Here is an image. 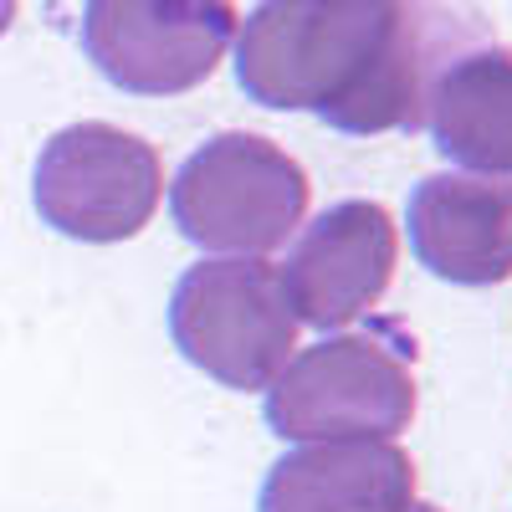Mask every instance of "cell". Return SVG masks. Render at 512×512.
I'll return each instance as SVG.
<instances>
[{
    "label": "cell",
    "mask_w": 512,
    "mask_h": 512,
    "mask_svg": "<svg viewBox=\"0 0 512 512\" xmlns=\"http://www.w3.org/2000/svg\"><path fill=\"white\" fill-rule=\"evenodd\" d=\"M11 21H16V0H0V36L11 31Z\"/></svg>",
    "instance_id": "8fae6325"
},
{
    "label": "cell",
    "mask_w": 512,
    "mask_h": 512,
    "mask_svg": "<svg viewBox=\"0 0 512 512\" xmlns=\"http://www.w3.org/2000/svg\"><path fill=\"white\" fill-rule=\"evenodd\" d=\"M425 128L446 159L477 175H512V52L497 41L461 52L436 82Z\"/></svg>",
    "instance_id": "30bf717a"
},
{
    "label": "cell",
    "mask_w": 512,
    "mask_h": 512,
    "mask_svg": "<svg viewBox=\"0 0 512 512\" xmlns=\"http://www.w3.org/2000/svg\"><path fill=\"white\" fill-rule=\"evenodd\" d=\"M231 41V0H88L82 11V52L113 88L139 98L200 88Z\"/></svg>",
    "instance_id": "8992f818"
},
{
    "label": "cell",
    "mask_w": 512,
    "mask_h": 512,
    "mask_svg": "<svg viewBox=\"0 0 512 512\" xmlns=\"http://www.w3.org/2000/svg\"><path fill=\"white\" fill-rule=\"evenodd\" d=\"M410 246L425 272L461 287L512 277V180L431 175L410 195Z\"/></svg>",
    "instance_id": "ba28073f"
},
{
    "label": "cell",
    "mask_w": 512,
    "mask_h": 512,
    "mask_svg": "<svg viewBox=\"0 0 512 512\" xmlns=\"http://www.w3.org/2000/svg\"><path fill=\"white\" fill-rule=\"evenodd\" d=\"M415 349L395 328L338 333L292 354L267 384L282 441H390L415 415Z\"/></svg>",
    "instance_id": "7a4b0ae2"
},
{
    "label": "cell",
    "mask_w": 512,
    "mask_h": 512,
    "mask_svg": "<svg viewBox=\"0 0 512 512\" xmlns=\"http://www.w3.org/2000/svg\"><path fill=\"white\" fill-rule=\"evenodd\" d=\"M395 221L374 200H344L297 236L292 256L277 267L297 323L344 328L369 313L395 277Z\"/></svg>",
    "instance_id": "52a82bcc"
},
{
    "label": "cell",
    "mask_w": 512,
    "mask_h": 512,
    "mask_svg": "<svg viewBox=\"0 0 512 512\" xmlns=\"http://www.w3.org/2000/svg\"><path fill=\"white\" fill-rule=\"evenodd\" d=\"M410 512H441V507H431V502H410Z\"/></svg>",
    "instance_id": "7c38bea8"
},
{
    "label": "cell",
    "mask_w": 512,
    "mask_h": 512,
    "mask_svg": "<svg viewBox=\"0 0 512 512\" xmlns=\"http://www.w3.org/2000/svg\"><path fill=\"white\" fill-rule=\"evenodd\" d=\"M180 354L226 390H267L297 349V318L282 277L262 256H216L180 277L169 297Z\"/></svg>",
    "instance_id": "277c9868"
},
{
    "label": "cell",
    "mask_w": 512,
    "mask_h": 512,
    "mask_svg": "<svg viewBox=\"0 0 512 512\" xmlns=\"http://www.w3.org/2000/svg\"><path fill=\"white\" fill-rule=\"evenodd\" d=\"M169 210L185 241L226 256H267L308 216V175L287 149L256 134H216L200 144L175 185Z\"/></svg>",
    "instance_id": "3957f363"
},
{
    "label": "cell",
    "mask_w": 512,
    "mask_h": 512,
    "mask_svg": "<svg viewBox=\"0 0 512 512\" xmlns=\"http://www.w3.org/2000/svg\"><path fill=\"white\" fill-rule=\"evenodd\" d=\"M405 0H262L236 31V82L251 103L344 113L379 72Z\"/></svg>",
    "instance_id": "6da1fadb"
},
{
    "label": "cell",
    "mask_w": 512,
    "mask_h": 512,
    "mask_svg": "<svg viewBox=\"0 0 512 512\" xmlns=\"http://www.w3.org/2000/svg\"><path fill=\"white\" fill-rule=\"evenodd\" d=\"M164 195L154 144L113 123H72L36 159V210L72 241H128L139 236Z\"/></svg>",
    "instance_id": "5b68a950"
},
{
    "label": "cell",
    "mask_w": 512,
    "mask_h": 512,
    "mask_svg": "<svg viewBox=\"0 0 512 512\" xmlns=\"http://www.w3.org/2000/svg\"><path fill=\"white\" fill-rule=\"evenodd\" d=\"M415 466L395 441H308L287 451L256 512H410Z\"/></svg>",
    "instance_id": "9c48e42d"
}]
</instances>
